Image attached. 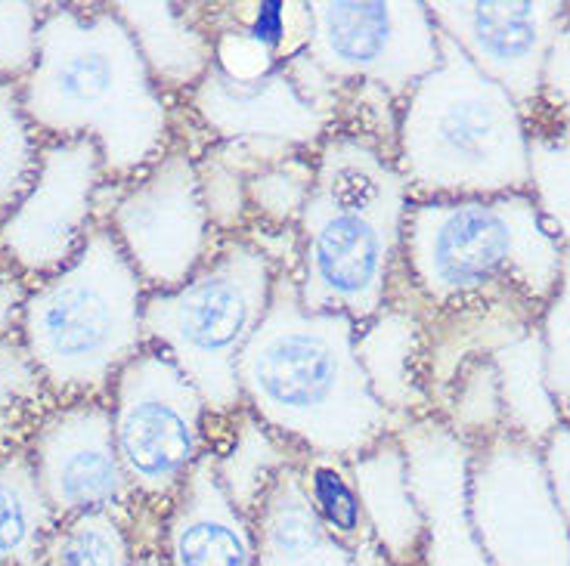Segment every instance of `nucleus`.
Masks as SVG:
<instances>
[{
	"label": "nucleus",
	"instance_id": "nucleus-32",
	"mask_svg": "<svg viewBox=\"0 0 570 566\" xmlns=\"http://www.w3.org/2000/svg\"><path fill=\"white\" fill-rule=\"evenodd\" d=\"M47 566H134V538L118 514L59 520L47 542Z\"/></svg>",
	"mask_w": 570,
	"mask_h": 566
},
{
	"label": "nucleus",
	"instance_id": "nucleus-6",
	"mask_svg": "<svg viewBox=\"0 0 570 566\" xmlns=\"http://www.w3.org/2000/svg\"><path fill=\"white\" fill-rule=\"evenodd\" d=\"M146 295L106 224L69 267L31 285L19 340L57 403L109 397L118 371L146 347Z\"/></svg>",
	"mask_w": 570,
	"mask_h": 566
},
{
	"label": "nucleus",
	"instance_id": "nucleus-15",
	"mask_svg": "<svg viewBox=\"0 0 570 566\" xmlns=\"http://www.w3.org/2000/svg\"><path fill=\"white\" fill-rule=\"evenodd\" d=\"M406 474L425 526L422 566H490L471 524V446L438 415L397 430Z\"/></svg>",
	"mask_w": 570,
	"mask_h": 566
},
{
	"label": "nucleus",
	"instance_id": "nucleus-22",
	"mask_svg": "<svg viewBox=\"0 0 570 566\" xmlns=\"http://www.w3.org/2000/svg\"><path fill=\"white\" fill-rule=\"evenodd\" d=\"M208 453L220 489L248 520L285 467L298 465L304 458L245 406L229 418H208Z\"/></svg>",
	"mask_w": 570,
	"mask_h": 566
},
{
	"label": "nucleus",
	"instance_id": "nucleus-25",
	"mask_svg": "<svg viewBox=\"0 0 570 566\" xmlns=\"http://www.w3.org/2000/svg\"><path fill=\"white\" fill-rule=\"evenodd\" d=\"M57 524L29 453L0 455V566H47Z\"/></svg>",
	"mask_w": 570,
	"mask_h": 566
},
{
	"label": "nucleus",
	"instance_id": "nucleus-2",
	"mask_svg": "<svg viewBox=\"0 0 570 566\" xmlns=\"http://www.w3.org/2000/svg\"><path fill=\"white\" fill-rule=\"evenodd\" d=\"M243 406L301 455L354 461L400 421L372 397L356 363V322L307 310L295 269L276 272L271 310L236 366Z\"/></svg>",
	"mask_w": 570,
	"mask_h": 566
},
{
	"label": "nucleus",
	"instance_id": "nucleus-31",
	"mask_svg": "<svg viewBox=\"0 0 570 566\" xmlns=\"http://www.w3.org/2000/svg\"><path fill=\"white\" fill-rule=\"evenodd\" d=\"M438 418L459 439H465L471 449L505 434V411L493 359H474L459 371Z\"/></svg>",
	"mask_w": 570,
	"mask_h": 566
},
{
	"label": "nucleus",
	"instance_id": "nucleus-35",
	"mask_svg": "<svg viewBox=\"0 0 570 566\" xmlns=\"http://www.w3.org/2000/svg\"><path fill=\"white\" fill-rule=\"evenodd\" d=\"M41 3H0V85H22L38 62Z\"/></svg>",
	"mask_w": 570,
	"mask_h": 566
},
{
	"label": "nucleus",
	"instance_id": "nucleus-24",
	"mask_svg": "<svg viewBox=\"0 0 570 566\" xmlns=\"http://www.w3.org/2000/svg\"><path fill=\"white\" fill-rule=\"evenodd\" d=\"M490 359L499 375L505 434L542 449L558 427L564 425V415L546 384V350H542L540 326L530 328L528 335L497 350Z\"/></svg>",
	"mask_w": 570,
	"mask_h": 566
},
{
	"label": "nucleus",
	"instance_id": "nucleus-33",
	"mask_svg": "<svg viewBox=\"0 0 570 566\" xmlns=\"http://www.w3.org/2000/svg\"><path fill=\"white\" fill-rule=\"evenodd\" d=\"M43 140L22 106L19 85H0V224L35 183Z\"/></svg>",
	"mask_w": 570,
	"mask_h": 566
},
{
	"label": "nucleus",
	"instance_id": "nucleus-16",
	"mask_svg": "<svg viewBox=\"0 0 570 566\" xmlns=\"http://www.w3.org/2000/svg\"><path fill=\"white\" fill-rule=\"evenodd\" d=\"M184 102L189 125L202 130L205 142L257 140L316 152L338 125L301 97L285 69L257 81H236L212 66Z\"/></svg>",
	"mask_w": 570,
	"mask_h": 566
},
{
	"label": "nucleus",
	"instance_id": "nucleus-18",
	"mask_svg": "<svg viewBox=\"0 0 570 566\" xmlns=\"http://www.w3.org/2000/svg\"><path fill=\"white\" fill-rule=\"evenodd\" d=\"M542 307L528 298H490L469 300L450 310L422 312L425 326V394L431 403V415H438L450 387L462 368L474 359L490 356L509 347L512 340L528 335L540 326Z\"/></svg>",
	"mask_w": 570,
	"mask_h": 566
},
{
	"label": "nucleus",
	"instance_id": "nucleus-19",
	"mask_svg": "<svg viewBox=\"0 0 570 566\" xmlns=\"http://www.w3.org/2000/svg\"><path fill=\"white\" fill-rule=\"evenodd\" d=\"M425 326L422 312L406 300H387L385 310L356 326V363L372 397L400 425L431 415L422 375Z\"/></svg>",
	"mask_w": 570,
	"mask_h": 566
},
{
	"label": "nucleus",
	"instance_id": "nucleus-38",
	"mask_svg": "<svg viewBox=\"0 0 570 566\" xmlns=\"http://www.w3.org/2000/svg\"><path fill=\"white\" fill-rule=\"evenodd\" d=\"M542 458L549 467V480L556 489L558 505L564 510V520L570 526V421L558 427L552 439L542 446Z\"/></svg>",
	"mask_w": 570,
	"mask_h": 566
},
{
	"label": "nucleus",
	"instance_id": "nucleus-1",
	"mask_svg": "<svg viewBox=\"0 0 570 566\" xmlns=\"http://www.w3.org/2000/svg\"><path fill=\"white\" fill-rule=\"evenodd\" d=\"M41 140H94L106 180L130 183L174 146L177 106L112 7H43L38 62L19 85Z\"/></svg>",
	"mask_w": 570,
	"mask_h": 566
},
{
	"label": "nucleus",
	"instance_id": "nucleus-21",
	"mask_svg": "<svg viewBox=\"0 0 570 566\" xmlns=\"http://www.w3.org/2000/svg\"><path fill=\"white\" fill-rule=\"evenodd\" d=\"M347 465L372 542L397 566H422L425 526L415 505L397 434L379 439L372 449L360 453Z\"/></svg>",
	"mask_w": 570,
	"mask_h": 566
},
{
	"label": "nucleus",
	"instance_id": "nucleus-14",
	"mask_svg": "<svg viewBox=\"0 0 570 566\" xmlns=\"http://www.w3.org/2000/svg\"><path fill=\"white\" fill-rule=\"evenodd\" d=\"M428 13L471 66L530 112L542 97V71L568 0H431Z\"/></svg>",
	"mask_w": 570,
	"mask_h": 566
},
{
	"label": "nucleus",
	"instance_id": "nucleus-37",
	"mask_svg": "<svg viewBox=\"0 0 570 566\" xmlns=\"http://www.w3.org/2000/svg\"><path fill=\"white\" fill-rule=\"evenodd\" d=\"M31 282L16 272L3 257H0V340L19 335V322H22V307L29 298Z\"/></svg>",
	"mask_w": 570,
	"mask_h": 566
},
{
	"label": "nucleus",
	"instance_id": "nucleus-5",
	"mask_svg": "<svg viewBox=\"0 0 570 566\" xmlns=\"http://www.w3.org/2000/svg\"><path fill=\"white\" fill-rule=\"evenodd\" d=\"M394 165L413 201L530 192L521 106L441 34V62L400 102Z\"/></svg>",
	"mask_w": 570,
	"mask_h": 566
},
{
	"label": "nucleus",
	"instance_id": "nucleus-28",
	"mask_svg": "<svg viewBox=\"0 0 570 566\" xmlns=\"http://www.w3.org/2000/svg\"><path fill=\"white\" fill-rule=\"evenodd\" d=\"M53 406L57 397L19 335L0 340V455L26 449L38 421Z\"/></svg>",
	"mask_w": 570,
	"mask_h": 566
},
{
	"label": "nucleus",
	"instance_id": "nucleus-29",
	"mask_svg": "<svg viewBox=\"0 0 570 566\" xmlns=\"http://www.w3.org/2000/svg\"><path fill=\"white\" fill-rule=\"evenodd\" d=\"M314 152H292L248 177V224L273 229H298L304 205L314 189Z\"/></svg>",
	"mask_w": 570,
	"mask_h": 566
},
{
	"label": "nucleus",
	"instance_id": "nucleus-11",
	"mask_svg": "<svg viewBox=\"0 0 570 566\" xmlns=\"http://www.w3.org/2000/svg\"><path fill=\"white\" fill-rule=\"evenodd\" d=\"M471 524L490 566H570V526L542 449L499 434L471 449Z\"/></svg>",
	"mask_w": 570,
	"mask_h": 566
},
{
	"label": "nucleus",
	"instance_id": "nucleus-17",
	"mask_svg": "<svg viewBox=\"0 0 570 566\" xmlns=\"http://www.w3.org/2000/svg\"><path fill=\"white\" fill-rule=\"evenodd\" d=\"M158 552L168 566H261L255 526L220 489L212 453L202 455L165 510Z\"/></svg>",
	"mask_w": 570,
	"mask_h": 566
},
{
	"label": "nucleus",
	"instance_id": "nucleus-34",
	"mask_svg": "<svg viewBox=\"0 0 570 566\" xmlns=\"http://www.w3.org/2000/svg\"><path fill=\"white\" fill-rule=\"evenodd\" d=\"M542 350H546V384L558 409L570 421V257L564 255L561 285L540 319Z\"/></svg>",
	"mask_w": 570,
	"mask_h": 566
},
{
	"label": "nucleus",
	"instance_id": "nucleus-26",
	"mask_svg": "<svg viewBox=\"0 0 570 566\" xmlns=\"http://www.w3.org/2000/svg\"><path fill=\"white\" fill-rule=\"evenodd\" d=\"M524 118L530 133V196L561 251L570 257V121L542 100Z\"/></svg>",
	"mask_w": 570,
	"mask_h": 566
},
{
	"label": "nucleus",
	"instance_id": "nucleus-30",
	"mask_svg": "<svg viewBox=\"0 0 570 566\" xmlns=\"http://www.w3.org/2000/svg\"><path fill=\"white\" fill-rule=\"evenodd\" d=\"M304 496L314 508L316 520L326 526L332 536L354 548L356 542L370 536V526L363 517L360 493H356L351 465L338 458L304 455L298 461Z\"/></svg>",
	"mask_w": 570,
	"mask_h": 566
},
{
	"label": "nucleus",
	"instance_id": "nucleus-7",
	"mask_svg": "<svg viewBox=\"0 0 570 566\" xmlns=\"http://www.w3.org/2000/svg\"><path fill=\"white\" fill-rule=\"evenodd\" d=\"M276 264L245 236L217 241L214 255L180 288L146 295L142 335L186 375L208 418L243 409L239 356L271 310Z\"/></svg>",
	"mask_w": 570,
	"mask_h": 566
},
{
	"label": "nucleus",
	"instance_id": "nucleus-10",
	"mask_svg": "<svg viewBox=\"0 0 570 566\" xmlns=\"http://www.w3.org/2000/svg\"><path fill=\"white\" fill-rule=\"evenodd\" d=\"M307 59L344 90L403 102L441 62V31L422 0H314Z\"/></svg>",
	"mask_w": 570,
	"mask_h": 566
},
{
	"label": "nucleus",
	"instance_id": "nucleus-39",
	"mask_svg": "<svg viewBox=\"0 0 570 566\" xmlns=\"http://www.w3.org/2000/svg\"><path fill=\"white\" fill-rule=\"evenodd\" d=\"M354 564L356 566H397L391 557H385V552L372 542V536H366L363 542H356L354 548Z\"/></svg>",
	"mask_w": 570,
	"mask_h": 566
},
{
	"label": "nucleus",
	"instance_id": "nucleus-8",
	"mask_svg": "<svg viewBox=\"0 0 570 566\" xmlns=\"http://www.w3.org/2000/svg\"><path fill=\"white\" fill-rule=\"evenodd\" d=\"M115 449L142 510L161 514L208 453V409L199 390L156 347H142L109 387Z\"/></svg>",
	"mask_w": 570,
	"mask_h": 566
},
{
	"label": "nucleus",
	"instance_id": "nucleus-23",
	"mask_svg": "<svg viewBox=\"0 0 570 566\" xmlns=\"http://www.w3.org/2000/svg\"><path fill=\"white\" fill-rule=\"evenodd\" d=\"M252 526L261 566H356L354 552L316 520L298 465L276 477Z\"/></svg>",
	"mask_w": 570,
	"mask_h": 566
},
{
	"label": "nucleus",
	"instance_id": "nucleus-9",
	"mask_svg": "<svg viewBox=\"0 0 570 566\" xmlns=\"http://www.w3.org/2000/svg\"><path fill=\"white\" fill-rule=\"evenodd\" d=\"M102 224L149 295L180 288L220 241L202 205L196 156L180 142L130 183L106 186Z\"/></svg>",
	"mask_w": 570,
	"mask_h": 566
},
{
	"label": "nucleus",
	"instance_id": "nucleus-4",
	"mask_svg": "<svg viewBox=\"0 0 570 566\" xmlns=\"http://www.w3.org/2000/svg\"><path fill=\"white\" fill-rule=\"evenodd\" d=\"M561 269L564 251L530 192L413 201L391 300L431 312L469 300L528 298L546 310Z\"/></svg>",
	"mask_w": 570,
	"mask_h": 566
},
{
	"label": "nucleus",
	"instance_id": "nucleus-27",
	"mask_svg": "<svg viewBox=\"0 0 570 566\" xmlns=\"http://www.w3.org/2000/svg\"><path fill=\"white\" fill-rule=\"evenodd\" d=\"M208 29H229L264 47L279 66L301 57L311 43L314 16L304 0H239L199 7Z\"/></svg>",
	"mask_w": 570,
	"mask_h": 566
},
{
	"label": "nucleus",
	"instance_id": "nucleus-40",
	"mask_svg": "<svg viewBox=\"0 0 570 566\" xmlns=\"http://www.w3.org/2000/svg\"><path fill=\"white\" fill-rule=\"evenodd\" d=\"M134 566H168V560L161 557L158 548H140V552H134Z\"/></svg>",
	"mask_w": 570,
	"mask_h": 566
},
{
	"label": "nucleus",
	"instance_id": "nucleus-36",
	"mask_svg": "<svg viewBox=\"0 0 570 566\" xmlns=\"http://www.w3.org/2000/svg\"><path fill=\"white\" fill-rule=\"evenodd\" d=\"M540 100L552 112L561 115L564 121H570V16L558 31L556 43L549 50V59H546Z\"/></svg>",
	"mask_w": 570,
	"mask_h": 566
},
{
	"label": "nucleus",
	"instance_id": "nucleus-12",
	"mask_svg": "<svg viewBox=\"0 0 570 566\" xmlns=\"http://www.w3.org/2000/svg\"><path fill=\"white\" fill-rule=\"evenodd\" d=\"M106 170L94 140H43L35 183L0 224V257L31 285L69 267L102 224Z\"/></svg>",
	"mask_w": 570,
	"mask_h": 566
},
{
	"label": "nucleus",
	"instance_id": "nucleus-3",
	"mask_svg": "<svg viewBox=\"0 0 570 566\" xmlns=\"http://www.w3.org/2000/svg\"><path fill=\"white\" fill-rule=\"evenodd\" d=\"M314 161V189L295 229L301 304L360 326L391 300L413 196L394 156L351 130H332Z\"/></svg>",
	"mask_w": 570,
	"mask_h": 566
},
{
	"label": "nucleus",
	"instance_id": "nucleus-20",
	"mask_svg": "<svg viewBox=\"0 0 570 566\" xmlns=\"http://www.w3.org/2000/svg\"><path fill=\"white\" fill-rule=\"evenodd\" d=\"M128 26L156 87L171 102L186 100L189 90L214 66V38L199 7L184 3H112Z\"/></svg>",
	"mask_w": 570,
	"mask_h": 566
},
{
	"label": "nucleus",
	"instance_id": "nucleus-13",
	"mask_svg": "<svg viewBox=\"0 0 570 566\" xmlns=\"http://www.w3.org/2000/svg\"><path fill=\"white\" fill-rule=\"evenodd\" d=\"M26 453L57 520L118 514L130 524L137 517L140 505L115 449L109 399L57 403L38 421Z\"/></svg>",
	"mask_w": 570,
	"mask_h": 566
}]
</instances>
